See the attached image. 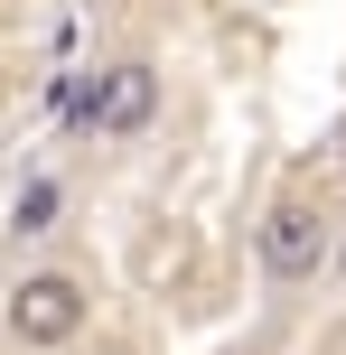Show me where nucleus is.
I'll list each match as a JSON object with an SVG mask.
<instances>
[{"mask_svg":"<svg viewBox=\"0 0 346 355\" xmlns=\"http://www.w3.org/2000/svg\"><path fill=\"white\" fill-rule=\"evenodd\" d=\"M85 318H94V281L66 271V262H37V271H19L0 290V327H10L19 355H66L85 337Z\"/></svg>","mask_w":346,"mask_h":355,"instance_id":"nucleus-1","label":"nucleus"},{"mask_svg":"<svg viewBox=\"0 0 346 355\" xmlns=\"http://www.w3.org/2000/svg\"><path fill=\"white\" fill-rule=\"evenodd\" d=\"M56 103H66L75 131H94V141H141V131L159 122V66H150V56H112V66H94V75H56Z\"/></svg>","mask_w":346,"mask_h":355,"instance_id":"nucleus-2","label":"nucleus"},{"mask_svg":"<svg viewBox=\"0 0 346 355\" xmlns=\"http://www.w3.org/2000/svg\"><path fill=\"white\" fill-rule=\"evenodd\" d=\"M253 262H262V281H272V290L318 281V271L337 262L328 206H318V196H272V206H262V225H253Z\"/></svg>","mask_w":346,"mask_h":355,"instance_id":"nucleus-3","label":"nucleus"},{"mask_svg":"<svg viewBox=\"0 0 346 355\" xmlns=\"http://www.w3.org/2000/svg\"><path fill=\"white\" fill-rule=\"evenodd\" d=\"M56 225H66V178H56V168H28L10 187V243H47Z\"/></svg>","mask_w":346,"mask_h":355,"instance_id":"nucleus-4","label":"nucleus"},{"mask_svg":"<svg viewBox=\"0 0 346 355\" xmlns=\"http://www.w3.org/2000/svg\"><path fill=\"white\" fill-rule=\"evenodd\" d=\"M328 150H337V178H346V122H337V131H328Z\"/></svg>","mask_w":346,"mask_h":355,"instance_id":"nucleus-5","label":"nucleus"}]
</instances>
